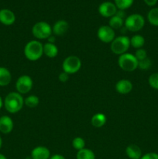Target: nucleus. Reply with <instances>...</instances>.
I'll list each match as a JSON object with an SVG mask.
<instances>
[{
  "label": "nucleus",
  "mask_w": 158,
  "mask_h": 159,
  "mask_svg": "<svg viewBox=\"0 0 158 159\" xmlns=\"http://www.w3.org/2000/svg\"><path fill=\"white\" fill-rule=\"evenodd\" d=\"M72 146L77 151L81 150L85 147V140L80 137H77V138H74V140L72 141Z\"/></svg>",
  "instance_id": "obj_26"
},
{
  "label": "nucleus",
  "mask_w": 158,
  "mask_h": 159,
  "mask_svg": "<svg viewBox=\"0 0 158 159\" xmlns=\"http://www.w3.org/2000/svg\"><path fill=\"white\" fill-rule=\"evenodd\" d=\"M144 43H145V39L143 36L139 35V34L133 36L130 39V45L136 49L142 48Z\"/></svg>",
  "instance_id": "obj_22"
},
{
  "label": "nucleus",
  "mask_w": 158,
  "mask_h": 159,
  "mask_svg": "<svg viewBox=\"0 0 158 159\" xmlns=\"http://www.w3.org/2000/svg\"><path fill=\"white\" fill-rule=\"evenodd\" d=\"M124 25V20L121 17L115 15L112 17H111L108 21V26L113 30H119Z\"/></svg>",
  "instance_id": "obj_21"
},
{
  "label": "nucleus",
  "mask_w": 158,
  "mask_h": 159,
  "mask_svg": "<svg viewBox=\"0 0 158 159\" xmlns=\"http://www.w3.org/2000/svg\"><path fill=\"white\" fill-rule=\"evenodd\" d=\"M26 159H33V158H31V156H30V157H26Z\"/></svg>",
  "instance_id": "obj_39"
},
{
  "label": "nucleus",
  "mask_w": 158,
  "mask_h": 159,
  "mask_svg": "<svg viewBox=\"0 0 158 159\" xmlns=\"http://www.w3.org/2000/svg\"><path fill=\"white\" fill-rule=\"evenodd\" d=\"M32 34L36 38L40 39V40L48 39L53 34L52 27L46 22H38L33 26Z\"/></svg>",
  "instance_id": "obj_6"
},
{
  "label": "nucleus",
  "mask_w": 158,
  "mask_h": 159,
  "mask_svg": "<svg viewBox=\"0 0 158 159\" xmlns=\"http://www.w3.org/2000/svg\"><path fill=\"white\" fill-rule=\"evenodd\" d=\"M118 64L121 69L125 71H133L138 68V61L134 54L125 53L119 55Z\"/></svg>",
  "instance_id": "obj_3"
},
{
  "label": "nucleus",
  "mask_w": 158,
  "mask_h": 159,
  "mask_svg": "<svg viewBox=\"0 0 158 159\" xmlns=\"http://www.w3.org/2000/svg\"><path fill=\"white\" fill-rule=\"evenodd\" d=\"M134 2V0H114V3L117 9L120 10H125L131 7Z\"/></svg>",
  "instance_id": "obj_25"
},
{
  "label": "nucleus",
  "mask_w": 158,
  "mask_h": 159,
  "mask_svg": "<svg viewBox=\"0 0 158 159\" xmlns=\"http://www.w3.org/2000/svg\"><path fill=\"white\" fill-rule=\"evenodd\" d=\"M48 40V43H54V42H55V37H54V36H52L51 35L50 37H49V38L47 39Z\"/></svg>",
  "instance_id": "obj_35"
},
{
  "label": "nucleus",
  "mask_w": 158,
  "mask_h": 159,
  "mask_svg": "<svg viewBox=\"0 0 158 159\" xmlns=\"http://www.w3.org/2000/svg\"><path fill=\"white\" fill-rule=\"evenodd\" d=\"M98 38L105 43H112L116 38V33L109 26H102L99 28L97 32Z\"/></svg>",
  "instance_id": "obj_9"
},
{
  "label": "nucleus",
  "mask_w": 158,
  "mask_h": 159,
  "mask_svg": "<svg viewBox=\"0 0 158 159\" xmlns=\"http://www.w3.org/2000/svg\"><path fill=\"white\" fill-rule=\"evenodd\" d=\"M24 99L20 93L12 92L5 98L4 106L6 110L10 113H16L22 110Z\"/></svg>",
  "instance_id": "obj_1"
},
{
  "label": "nucleus",
  "mask_w": 158,
  "mask_h": 159,
  "mask_svg": "<svg viewBox=\"0 0 158 159\" xmlns=\"http://www.w3.org/2000/svg\"><path fill=\"white\" fill-rule=\"evenodd\" d=\"M149 85L154 89H158V72L153 73L149 77Z\"/></svg>",
  "instance_id": "obj_28"
},
{
  "label": "nucleus",
  "mask_w": 158,
  "mask_h": 159,
  "mask_svg": "<svg viewBox=\"0 0 158 159\" xmlns=\"http://www.w3.org/2000/svg\"><path fill=\"white\" fill-rule=\"evenodd\" d=\"M13 129V121L9 116L0 117V132L5 134H9Z\"/></svg>",
  "instance_id": "obj_15"
},
{
  "label": "nucleus",
  "mask_w": 158,
  "mask_h": 159,
  "mask_svg": "<svg viewBox=\"0 0 158 159\" xmlns=\"http://www.w3.org/2000/svg\"><path fill=\"white\" fill-rule=\"evenodd\" d=\"M12 80L11 72L4 67H0V86H6Z\"/></svg>",
  "instance_id": "obj_18"
},
{
  "label": "nucleus",
  "mask_w": 158,
  "mask_h": 159,
  "mask_svg": "<svg viewBox=\"0 0 158 159\" xmlns=\"http://www.w3.org/2000/svg\"><path fill=\"white\" fill-rule=\"evenodd\" d=\"M133 89V84L128 79H121L116 84V90L122 95L129 93Z\"/></svg>",
  "instance_id": "obj_14"
},
{
  "label": "nucleus",
  "mask_w": 158,
  "mask_h": 159,
  "mask_svg": "<svg viewBox=\"0 0 158 159\" xmlns=\"http://www.w3.org/2000/svg\"><path fill=\"white\" fill-rule=\"evenodd\" d=\"M68 78H69V75L67 74V73L64 72V71L60 73L58 75L59 81L61 82H66L68 80Z\"/></svg>",
  "instance_id": "obj_31"
},
{
  "label": "nucleus",
  "mask_w": 158,
  "mask_h": 159,
  "mask_svg": "<svg viewBox=\"0 0 158 159\" xmlns=\"http://www.w3.org/2000/svg\"><path fill=\"white\" fill-rule=\"evenodd\" d=\"M152 61L148 57L142 61H138V68L141 70H148L151 67Z\"/></svg>",
  "instance_id": "obj_27"
},
{
  "label": "nucleus",
  "mask_w": 158,
  "mask_h": 159,
  "mask_svg": "<svg viewBox=\"0 0 158 159\" xmlns=\"http://www.w3.org/2000/svg\"><path fill=\"white\" fill-rule=\"evenodd\" d=\"M130 47V39L126 36H119L111 43V51L117 55H121L128 51Z\"/></svg>",
  "instance_id": "obj_5"
},
{
  "label": "nucleus",
  "mask_w": 158,
  "mask_h": 159,
  "mask_svg": "<svg viewBox=\"0 0 158 159\" xmlns=\"http://www.w3.org/2000/svg\"><path fill=\"white\" fill-rule=\"evenodd\" d=\"M124 25L125 29L128 30L131 32H138L142 30L145 25V20L140 14H131L125 18Z\"/></svg>",
  "instance_id": "obj_4"
},
{
  "label": "nucleus",
  "mask_w": 158,
  "mask_h": 159,
  "mask_svg": "<svg viewBox=\"0 0 158 159\" xmlns=\"http://www.w3.org/2000/svg\"><path fill=\"white\" fill-rule=\"evenodd\" d=\"M81 67V61L77 56L70 55L64 60L62 64L63 71L67 74H75Z\"/></svg>",
  "instance_id": "obj_7"
},
{
  "label": "nucleus",
  "mask_w": 158,
  "mask_h": 159,
  "mask_svg": "<svg viewBox=\"0 0 158 159\" xmlns=\"http://www.w3.org/2000/svg\"><path fill=\"white\" fill-rule=\"evenodd\" d=\"M125 154L130 159H140L142 157V151L140 148L136 144H130L125 148Z\"/></svg>",
  "instance_id": "obj_16"
},
{
  "label": "nucleus",
  "mask_w": 158,
  "mask_h": 159,
  "mask_svg": "<svg viewBox=\"0 0 158 159\" xmlns=\"http://www.w3.org/2000/svg\"><path fill=\"white\" fill-rule=\"evenodd\" d=\"M15 21V16L12 11L8 9L0 10V23L6 26L12 25Z\"/></svg>",
  "instance_id": "obj_12"
},
{
  "label": "nucleus",
  "mask_w": 158,
  "mask_h": 159,
  "mask_svg": "<svg viewBox=\"0 0 158 159\" xmlns=\"http://www.w3.org/2000/svg\"><path fill=\"white\" fill-rule=\"evenodd\" d=\"M43 54L50 58H54L58 54V48L54 43L47 42L43 44Z\"/></svg>",
  "instance_id": "obj_17"
},
{
  "label": "nucleus",
  "mask_w": 158,
  "mask_h": 159,
  "mask_svg": "<svg viewBox=\"0 0 158 159\" xmlns=\"http://www.w3.org/2000/svg\"><path fill=\"white\" fill-rule=\"evenodd\" d=\"M50 159H66L63 155H59V154H56V155H52V156L50 158Z\"/></svg>",
  "instance_id": "obj_34"
},
{
  "label": "nucleus",
  "mask_w": 158,
  "mask_h": 159,
  "mask_svg": "<svg viewBox=\"0 0 158 159\" xmlns=\"http://www.w3.org/2000/svg\"><path fill=\"white\" fill-rule=\"evenodd\" d=\"M116 15L118 16L121 17V18L122 19H124L125 17V12H124V10H120V9H119V10H117Z\"/></svg>",
  "instance_id": "obj_33"
},
{
  "label": "nucleus",
  "mask_w": 158,
  "mask_h": 159,
  "mask_svg": "<svg viewBox=\"0 0 158 159\" xmlns=\"http://www.w3.org/2000/svg\"><path fill=\"white\" fill-rule=\"evenodd\" d=\"M134 56L136 57V58L137 59L138 61H142L143 59L147 58V53L146 51V50L143 49V48H139V49H137L135 52Z\"/></svg>",
  "instance_id": "obj_29"
},
{
  "label": "nucleus",
  "mask_w": 158,
  "mask_h": 159,
  "mask_svg": "<svg viewBox=\"0 0 158 159\" xmlns=\"http://www.w3.org/2000/svg\"><path fill=\"white\" fill-rule=\"evenodd\" d=\"M40 103V99L37 96L31 95L24 99V104L29 108H35Z\"/></svg>",
  "instance_id": "obj_24"
},
{
  "label": "nucleus",
  "mask_w": 158,
  "mask_h": 159,
  "mask_svg": "<svg viewBox=\"0 0 158 159\" xmlns=\"http://www.w3.org/2000/svg\"><path fill=\"white\" fill-rule=\"evenodd\" d=\"M2 145V138L0 137V149H1Z\"/></svg>",
  "instance_id": "obj_38"
},
{
  "label": "nucleus",
  "mask_w": 158,
  "mask_h": 159,
  "mask_svg": "<svg viewBox=\"0 0 158 159\" xmlns=\"http://www.w3.org/2000/svg\"><path fill=\"white\" fill-rule=\"evenodd\" d=\"M69 30V24L66 20H60L56 22L52 27V33L55 36H64Z\"/></svg>",
  "instance_id": "obj_13"
},
{
  "label": "nucleus",
  "mask_w": 158,
  "mask_h": 159,
  "mask_svg": "<svg viewBox=\"0 0 158 159\" xmlns=\"http://www.w3.org/2000/svg\"><path fill=\"white\" fill-rule=\"evenodd\" d=\"M24 54L31 61L39 60L43 54V45L38 40H30L25 46Z\"/></svg>",
  "instance_id": "obj_2"
},
{
  "label": "nucleus",
  "mask_w": 158,
  "mask_h": 159,
  "mask_svg": "<svg viewBox=\"0 0 158 159\" xmlns=\"http://www.w3.org/2000/svg\"><path fill=\"white\" fill-rule=\"evenodd\" d=\"M140 159H158V154L155 152H150L143 155Z\"/></svg>",
  "instance_id": "obj_30"
},
{
  "label": "nucleus",
  "mask_w": 158,
  "mask_h": 159,
  "mask_svg": "<svg viewBox=\"0 0 158 159\" xmlns=\"http://www.w3.org/2000/svg\"><path fill=\"white\" fill-rule=\"evenodd\" d=\"M76 159H95V155L91 150L88 148H83L77 151Z\"/></svg>",
  "instance_id": "obj_20"
},
{
  "label": "nucleus",
  "mask_w": 158,
  "mask_h": 159,
  "mask_svg": "<svg viewBox=\"0 0 158 159\" xmlns=\"http://www.w3.org/2000/svg\"><path fill=\"white\" fill-rule=\"evenodd\" d=\"M144 2L149 6H153L156 4L158 0H143Z\"/></svg>",
  "instance_id": "obj_32"
},
{
  "label": "nucleus",
  "mask_w": 158,
  "mask_h": 159,
  "mask_svg": "<svg viewBox=\"0 0 158 159\" xmlns=\"http://www.w3.org/2000/svg\"><path fill=\"white\" fill-rule=\"evenodd\" d=\"M0 159H7L5 155H3L2 154H0Z\"/></svg>",
  "instance_id": "obj_37"
},
{
  "label": "nucleus",
  "mask_w": 158,
  "mask_h": 159,
  "mask_svg": "<svg viewBox=\"0 0 158 159\" xmlns=\"http://www.w3.org/2000/svg\"><path fill=\"white\" fill-rule=\"evenodd\" d=\"M32 79L29 75H22L17 79L15 82V89L17 92L20 94H26L29 93L33 88Z\"/></svg>",
  "instance_id": "obj_8"
},
{
  "label": "nucleus",
  "mask_w": 158,
  "mask_h": 159,
  "mask_svg": "<svg viewBox=\"0 0 158 159\" xmlns=\"http://www.w3.org/2000/svg\"><path fill=\"white\" fill-rule=\"evenodd\" d=\"M149 23L155 26H158V7L153 8L149 11L147 14Z\"/></svg>",
  "instance_id": "obj_23"
},
{
  "label": "nucleus",
  "mask_w": 158,
  "mask_h": 159,
  "mask_svg": "<svg viewBox=\"0 0 158 159\" xmlns=\"http://www.w3.org/2000/svg\"><path fill=\"white\" fill-rule=\"evenodd\" d=\"M3 105V102H2V97L0 96V109L2 108V107Z\"/></svg>",
  "instance_id": "obj_36"
},
{
  "label": "nucleus",
  "mask_w": 158,
  "mask_h": 159,
  "mask_svg": "<svg viewBox=\"0 0 158 159\" xmlns=\"http://www.w3.org/2000/svg\"><path fill=\"white\" fill-rule=\"evenodd\" d=\"M31 158L33 159H50V152L44 146H37L31 152Z\"/></svg>",
  "instance_id": "obj_11"
},
{
  "label": "nucleus",
  "mask_w": 158,
  "mask_h": 159,
  "mask_svg": "<svg viewBox=\"0 0 158 159\" xmlns=\"http://www.w3.org/2000/svg\"><path fill=\"white\" fill-rule=\"evenodd\" d=\"M117 12V7L115 3L111 2H104L99 7V12L102 16L105 18H111Z\"/></svg>",
  "instance_id": "obj_10"
},
{
  "label": "nucleus",
  "mask_w": 158,
  "mask_h": 159,
  "mask_svg": "<svg viewBox=\"0 0 158 159\" xmlns=\"http://www.w3.org/2000/svg\"><path fill=\"white\" fill-rule=\"evenodd\" d=\"M91 123L93 127H97V128L102 127L106 123V116L103 113H96L91 117Z\"/></svg>",
  "instance_id": "obj_19"
}]
</instances>
